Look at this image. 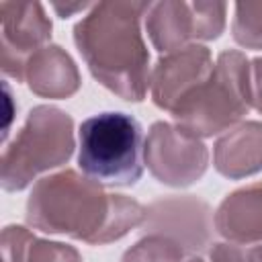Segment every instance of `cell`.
<instances>
[{"mask_svg":"<svg viewBox=\"0 0 262 262\" xmlns=\"http://www.w3.org/2000/svg\"><path fill=\"white\" fill-rule=\"evenodd\" d=\"M145 207L125 194H108L102 184L63 170L41 178L27 201V221L45 233H63L92 246L115 242L141 227Z\"/></svg>","mask_w":262,"mask_h":262,"instance_id":"obj_1","label":"cell"},{"mask_svg":"<svg viewBox=\"0 0 262 262\" xmlns=\"http://www.w3.org/2000/svg\"><path fill=\"white\" fill-rule=\"evenodd\" d=\"M151 2H98L74 27V43L90 74L129 102L145 98L149 88V53L141 18Z\"/></svg>","mask_w":262,"mask_h":262,"instance_id":"obj_2","label":"cell"},{"mask_svg":"<svg viewBox=\"0 0 262 262\" xmlns=\"http://www.w3.org/2000/svg\"><path fill=\"white\" fill-rule=\"evenodd\" d=\"M252 106L250 61L242 51H221L211 76L170 115L192 137H213L237 125Z\"/></svg>","mask_w":262,"mask_h":262,"instance_id":"obj_3","label":"cell"},{"mask_svg":"<svg viewBox=\"0 0 262 262\" xmlns=\"http://www.w3.org/2000/svg\"><path fill=\"white\" fill-rule=\"evenodd\" d=\"M78 166L104 186H133L143 174V131L135 117L106 111L82 121Z\"/></svg>","mask_w":262,"mask_h":262,"instance_id":"obj_4","label":"cell"},{"mask_svg":"<svg viewBox=\"0 0 262 262\" xmlns=\"http://www.w3.org/2000/svg\"><path fill=\"white\" fill-rule=\"evenodd\" d=\"M72 151V117L47 104L31 108L23 129L2 154V188H27L41 172H47L68 162Z\"/></svg>","mask_w":262,"mask_h":262,"instance_id":"obj_5","label":"cell"},{"mask_svg":"<svg viewBox=\"0 0 262 262\" xmlns=\"http://www.w3.org/2000/svg\"><path fill=\"white\" fill-rule=\"evenodd\" d=\"M225 10L223 2H154L145 12V29L154 47L170 53L190 41L217 39L225 29Z\"/></svg>","mask_w":262,"mask_h":262,"instance_id":"obj_6","label":"cell"},{"mask_svg":"<svg viewBox=\"0 0 262 262\" xmlns=\"http://www.w3.org/2000/svg\"><path fill=\"white\" fill-rule=\"evenodd\" d=\"M143 162L162 184L188 186L205 174L209 151L199 137L158 121L149 127L143 143Z\"/></svg>","mask_w":262,"mask_h":262,"instance_id":"obj_7","label":"cell"},{"mask_svg":"<svg viewBox=\"0 0 262 262\" xmlns=\"http://www.w3.org/2000/svg\"><path fill=\"white\" fill-rule=\"evenodd\" d=\"M2 70L25 80L29 59L51 39V20L39 2H2Z\"/></svg>","mask_w":262,"mask_h":262,"instance_id":"obj_8","label":"cell"},{"mask_svg":"<svg viewBox=\"0 0 262 262\" xmlns=\"http://www.w3.org/2000/svg\"><path fill=\"white\" fill-rule=\"evenodd\" d=\"M213 68L211 51L196 43L162 55L149 78L151 100L162 111L172 113L203 82H207Z\"/></svg>","mask_w":262,"mask_h":262,"instance_id":"obj_9","label":"cell"},{"mask_svg":"<svg viewBox=\"0 0 262 262\" xmlns=\"http://www.w3.org/2000/svg\"><path fill=\"white\" fill-rule=\"evenodd\" d=\"M213 227L209 205L192 196H172L151 203L145 207V219L141 223L145 233L166 235L178 242L186 254L209 246Z\"/></svg>","mask_w":262,"mask_h":262,"instance_id":"obj_10","label":"cell"},{"mask_svg":"<svg viewBox=\"0 0 262 262\" xmlns=\"http://www.w3.org/2000/svg\"><path fill=\"white\" fill-rule=\"evenodd\" d=\"M213 225L227 242L239 246L262 242V182L227 194L213 215Z\"/></svg>","mask_w":262,"mask_h":262,"instance_id":"obj_11","label":"cell"},{"mask_svg":"<svg viewBox=\"0 0 262 262\" xmlns=\"http://www.w3.org/2000/svg\"><path fill=\"white\" fill-rule=\"evenodd\" d=\"M213 164L225 178L237 180L262 170V123L246 121L217 139Z\"/></svg>","mask_w":262,"mask_h":262,"instance_id":"obj_12","label":"cell"},{"mask_svg":"<svg viewBox=\"0 0 262 262\" xmlns=\"http://www.w3.org/2000/svg\"><path fill=\"white\" fill-rule=\"evenodd\" d=\"M25 80L43 98H68L80 88V74L66 49L45 45L27 63Z\"/></svg>","mask_w":262,"mask_h":262,"instance_id":"obj_13","label":"cell"},{"mask_svg":"<svg viewBox=\"0 0 262 262\" xmlns=\"http://www.w3.org/2000/svg\"><path fill=\"white\" fill-rule=\"evenodd\" d=\"M184 254L178 242L160 233H147L123 254L121 262H182Z\"/></svg>","mask_w":262,"mask_h":262,"instance_id":"obj_14","label":"cell"},{"mask_svg":"<svg viewBox=\"0 0 262 262\" xmlns=\"http://www.w3.org/2000/svg\"><path fill=\"white\" fill-rule=\"evenodd\" d=\"M231 33L246 49H262V2H237Z\"/></svg>","mask_w":262,"mask_h":262,"instance_id":"obj_15","label":"cell"},{"mask_svg":"<svg viewBox=\"0 0 262 262\" xmlns=\"http://www.w3.org/2000/svg\"><path fill=\"white\" fill-rule=\"evenodd\" d=\"M27 262H82V256L72 246L35 237L29 248Z\"/></svg>","mask_w":262,"mask_h":262,"instance_id":"obj_16","label":"cell"},{"mask_svg":"<svg viewBox=\"0 0 262 262\" xmlns=\"http://www.w3.org/2000/svg\"><path fill=\"white\" fill-rule=\"evenodd\" d=\"M35 235L20 225H8L2 233V254L4 262H27L29 248Z\"/></svg>","mask_w":262,"mask_h":262,"instance_id":"obj_17","label":"cell"},{"mask_svg":"<svg viewBox=\"0 0 262 262\" xmlns=\"http://www.w3.org/2000/svg\"><path fill=\"white\" fill-rule=\"evenodd\" d=\"M209 260L211 262H250L248 248L233 244V242H223V244H213L209 250Z\"/></svg>","mask_w":262,"mask_h":262,"instance_id":"obj_18","label":"cell"},{"mask_svg":"<svg viewBox=\"0 0 262 262\" xmlns=\"http://www.w3.org/2000/svg\"><path fill=\"white\" fill-rule=\"evenodd\" d=\"M250 80H252V106L262 113V57H256L250 66Z\"/></svg>","mask_w":262,"mask_h":262,"instance_id":"obj_19","label":"cell"},{"mask_svg":"<svg viewBox=\"0 0 262 262\" xmlns=\"http://www.w3.org/2000/svg\"><path fill=\"white\" fill-rule=\"evenodd\" d=\"M88 6H90V4H66V6H63V4H57V2L53 4V8L57 10V14H59L61 18H68L72 12L84 10V8H88Z\"/></svg>","mask_w":262,"mask_h":262,"instance_id":"obj_20","label":"cell"},{"mask_svg":"<svg viewBox=\"0 0 262 262\" xmlns=\"http://www.w3.org/2000/svg\"><path fill=\"white\" fill-rule=\"evenodd\" d=\"M248 256H250V262H262V246L248 248Z\"/></svg>","mask_w":262,"mask_h":262,"instance_id":"obj_21","label":"cell"},{"mask_svg":"<svg viewBox=\"0 0 262 262\" xmlns=\"http://www.w3.org/2000/svg\"><path fill=\"white\" fill-rule=\"evenodd\" d=\"M186 262H205V260H201V258H188Z\"/></svg>","mask_w":262,"mask_h":262,"instance_id":"obj_22","label":"cell"}]
</instances>
